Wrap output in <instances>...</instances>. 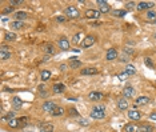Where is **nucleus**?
Segmentation results:
<instances>
[{
	"mask_svg": "<svg viewBox=\"0 0 156 132\" xmlns=\"http://www.w3.org/2000/svg\"><path fill=\"white\" fill-rule=\"evenodd\" d=\"M66 16L71 17V19H76V17L80 16V12H79V9L74 5H68L66 8Z\"/></svg>",
	"mask_w": 156,
	"mask_h": 132,
	"instance_id": "f257e3e1",
	"label": "nucleus"
},
{
	"mask_svg": "<svg viewBox=\"0 0 156 132\" xmlns=\"http://www.w3.org/2000/svg\"><path fill=\"white\" fill-rule=\"evenodd\" d=\"M95 41H96V37L92 36V35H88V36H86L83 39L82 48H88V47H91L92 44H95Z\"/></svg>",
	"mask_w": 156,
	"mask_h": 132,
	"instance_id": "f03ea898",
	"label": "nucleus"
},
{
	"mask_svg": "<svg viewBox=\"0 0 156 132\" xmlns=\"http://www.w3.org/2000/svg\"><path fill=\"white\" fill-rule=\"evenodd\" d=\"M98 4H99V11L103 13H108L111 12V7L108 4L107 1H103V0H98Z\"/></svg>",
	"mask_w": 156,
	"mask_h": 132,
	"instance_id": "7ed1b4c3",
	"label": "nucleus"
},
{
	"mask_svg": "<svg viewBox=\"0 0 156 132\" xmlns=\"http://www.w3.org/2000/svg\"><path fill=\"white\" fill-rule=\"evenodd\" d=\"M11 58V52H9V47L7 46H1L0 48V59L1 60H7Z\"/></svg>",
	"mask_w": 156,
	"mask_h": 132,
	"instance_id": "20e7f679",
	"label": "nucleus"
},
{
	"mask_svg": "<svg viewBox=\"0 0 156 132\" xmlns=\"http://www.w3.org/2000/svg\"><path fill=\"white\" fill-rule=\"evenodd\" d=\"M41 108H43V111H44V112H49V113H52V112L56 109V104H55L54 101H45Z\"/></svg>",
	"mask_w": 156,
	"mask_h": 132,
	"instance_id": "39448f33",
	"label": "nucleus"
},
{
	"mask_svg": "<svg viewBox=\"0 0 156 132\" xmlns=\"http://www.w3.org/2000/svg\"><path fill=\"white\" fill-rule=\"evenodd\" d=\"M153 7V3L152 1H140V3H137V5H136V9L137 11H143V9H149Z\"/></svg>",
	"mask_w": 156,
	"mask_h": 132,
	"instance_id": "423d86ee",
	"label": "nucleus"
},
{
	"mask_svg": "<svg viewBox=\"0 0 156 132\" xmlns=\"http://www.w3.org/2000/svg\"><path fill=\"white\" fill-rule=\"evenodd\" d=\"M86 17H88V19H99L100 17V11H98V9H87L86 11Z\"/></svg>",
	"mask_w": 156,
	"mask_h": 132,
	"instance_id": "0eeeda50",
	"label": "nucleus"
},
{
	"mask_svg": "<svg viewBox=\"0 0 156 132\" xmlns=\"http://www.w3.org/2000/svg\"><path fill=\"white\" fill-rule=\"evenodd\" d=\"M133 95H135V88L132 86H127L123 90V96L125 99H129V98H132Z\"/></svg>",
	"mask_w": 156,
	"mask_h": 132,
	"instance_id": "6e6552de",
	"label": "nucleus"
},
{
	"mask_svg": "<svg viewBox=\"0 0 156 132\" xmlns=\"http://www.w3.org/2000/svg\"><path fill=\"white\" fill-rule=\"evenodd\" d=\"M117 58V51L116 48H110L107 51V54H106V59H107L108 62H112V60H115Z\"/></svg>",
	"mask_w": 156,
	"mask_h": 132,
	"instance_id": "1a4fd4ad",
	"label": "nucleus"
},
{
	"mask_svg": "<svg viewBox=\"0 0 156 132\" xmlns=\"http://www.w3.org/2000/svg\"><path fill=\"white\" fill-rule=\"evenodd\" d=\"M88 98H90L91 101H99V100H102L103 98H104V96H103V94H100V92L92 91V92H90Z\"/></svg>",
	"mask_w": 156,
	"mask_h": 132,
	"instance_id": "9d476101",
	"label": "nucleus"
},
{
	"mask_svg": "<svg viewBox=\"0 0 156 132\" xmlns=\"http://www.w3.org/2000/svg\"><path fill=\"white\" fill-rule=\"evenodd\" d=\"M91 117L92 119H104L106 117V112L104 111H96V109H92V112H91Z\"/></svg>",
	"mask_w": 156,
	"mask_h": 132,
	"instance_id": "9b49d317",
	"label": "nucleus"
},
{
	"mask_svg": "<svg viewBox=\"0 0 156 132\" xmlns=\"http://www.w3.org/2000/svg\"><path fill=\"white\" fill-rule=\"evenodd\" d=\"M128 105H129V103L127 101V99L125 98H121V99L117 100V108L119 109H121V111H125L128 108Z\"/></svg>",
	"mask_w": 156,
	"mask_h": 132,
	"instance_id": "f8f14e48",
	"label": "nucleus"
},
{
	"mask_svg": "<svg viewBox=\"0 0 156 132\" xmlns=\"http://www.w3.org/2000/svg\"><path fill=\"white\" fill-rule=\"evenodd\" d=\"M128 116H129V119H132V120H140L141 119V113H140L139 111H136V109L128 111Z\"/></svg>",
	"mask_w": 156,
	"mask_h": 132,
	"instance_id": "ddd939ff",
	"label": "nucleus"
},
{
	"mask_svg": "<svg viewBox=\"0 0 156 132\" xmlns=\"http://www.w3.org/2000/svg\"><path fill=\"white\" fill-rule=\"evenodd\" d=\"M64 90H66V86H64L63 83H56V84H54V87H52V91H54L55 94H62Z\"/></svg>",
	"mask_w": 156,
	"mask_h": 132,
	"instance_id": "4468645a",
	"label": "nucleus"
},
{
	"mask_svg": "<svg viewBox=\"0 0 156 132\" xmlns=\"http://www.w3.org/2000/svg\"><path fill=\"white\" fill-rule=\"evenodd\" d=\"M59 47H60L63 51H68V50H70V43H68V40H67L66 37H63V39L59 40Z\"/></svg>",
	"mask_w": 156,
	"mask_h": 132,
	"instance_id": "2eb2a0df",
	"label": "nucleus"
},
{
	"mask_svg": "<svg viewBox=\"0 0 156 132\" xmlns=\"http://www.w3.org/2000/svg\"><path fill=\"white\" fill-rule=\"evenodd\" d=\"M80 74L84 75V76H90V75L98 74V70H96V68H92V67H90V68H84V70H82V71H80Z\"/></svg>",
	"mask_w": 156,
	"mask_h": 132,
	"instance_id": "dca6fc26",
	"label": "nucleus"
},
{
	"mask_svg": "<svg viewBox=\"0 0 156 132\" xmlns=\"http://www.w3.org/2000/svg\"><path fill=\"white\" fill-rule=\"evenodd\" d=\"M21 105H23V100H21L20 98L15 96V98L12 99V107L15 108V109H20Z\"/></svg>",
	"mask_w": 156,
	"mask_h": 132,
	"instance_id": "f3484780",
	"label": "nucleus"
},
{
	"mask_svg": "<svg viewBox=\"0 0 156 132\" xmlns=\"http://www.w3.org/2000/svg\"><path fill=\"white\" fill-rule=\"evenodd\" d=\"M40 132H54V125L49 123H44L40 125Z\"/></svg>",
	"mask_w": 156,
	"mask_h": 132,
	"instance_id": "a211bd4d",
	"label": "nucleus"
},
{
	"mask_svg": "<svg viewBox=\"0 0 156 132\" xmlns=\"http://www.w3.org/2000/svg\"><path fill=\"white\" fill-rule=\"evenodd\" d=\"M111 13L115 17H124L127 15V11L125 9H114V11H111Z\"/></svg>",
	"mask_w": 156,
	"mask_h": 132,
	"instance_id": "6ab92c4d",
	"label": "nucleus"
},
{
	"mask_svg": "<svg viewBox=\"0 0 156 132\" xmlns=\"http://www.w3.org/2000/svg\"><path fill=\"white\" fill-rule=\"evenodd\" d=\"M148 101H149V99H148L147 96H139V98L136 99L135 107H137V105H144V104H147Z\"/></svg>",
	"mask_w": 156,
	"mask_h": 132,
	"instance_id": "aec40b11",
	"label": "nucleus"
},
{
	"mask_svg": "<svg viewBox=\"0 0 156 132\" xmlns=\"http://www.w3.org/2000/svg\"><path fill=\"white\" fill-rule=\"evenodd\" d=\"M137 129H139V132H153V127L148 125V124H140Z\"/></svg>",
	"mask_w": 156,
	"mask_h": 132,
	"instance_id": "412c9836",
	"label": "nucleus"
},
{
	"mask_svg": "<svg viewBox=\"0 0 156 132\" xmlns=\"http://www.w3.org/2000/svg\"><path fill=\"white\" fill-rule=\"evenodd\" d=\"M124 72H125L128 76H131V75H135L136 74V70H135V67L132 66V64H127V67H125Z\"/></svg>",
	"mask_w": 156,
	"mask_h": 132,
	"instance_id": "4be33fe9",
	"label": "nucleus"
},
{
	"mask_svg": "<svg viewBox=\"0 0 156 132\" xmlns=\"http://www.w3.org/2000/svg\"><path fill=\"white\" fill-rule=\"evenodd\" d=\"M9 27H11L12 29H20V28H23V27H24V24H23V21L15 20V21H12V23L9 24Z\"/></svg>",
	"mask_w": 156,
	"mask_h": 132,
	"instance_id": "5701e85b",
	"label": "nucleus"
},
{
	"mask_svg": "<svg viewBox=\"0 0 156 132\" xmlns=\"http://www.w3.org/2000/svg\"><path fill=\"white\" fill-rule=\"evenodd\" d=\"M27 16H28V15H27V12H23V11H19V12L15 13V19H16L17 21L24 20V19H25Z\"/></svg>",
	"mask_w": 156,
	"mask_h": 132,
	"instance_id": "b1692460",
	"label": "nucleus"
},
{
	"mask_svg": "<svg viewBox=\"0 0 156 132\" xmlns=\"http://www.w3.org/2000/svg\"><path fill=\"white\" fill-rule=\"evenodd\" d=\"M139 127H136L135 124H127L125 127H124V129H125V132H139V129H137Z\"/></svg>",
	"mask_w": 156,
	"mask_h": 132,
	"instance_id": "393cba45",
	"label": "nucleus"
},
{
	"mask_svg": "<svg viewBox=\"0 0 156 132\" xmlns=\"http://www.w3.org/2000/svg\"><path fill=\"white\" fill-rule=\"evenodd\" d=\"M70 67L72 68V70L80 68V67H82V62H79V60H76V59H72V60L70 62Z\"/></svg>",
	"mask_w": 156,
	"mask_h": 132,
	"instance_id": "a878e982",
	"label": "nucleus"
},
{
	"mask_svg": "<svg viewBox=\"0 0 156 132\" xmlns=\"http://www.w3.org/2000/svg\"><path fill=\"white\" fill-rule=\"evenodd\" d=\"M49 78H51V71H48V70L41 71V80H43V82L49 80Z\"/></svg>",
	"mask_w": 156,
	"mask_h": 132,
	"instance_id": "bb28decb",
	"label": "nucleus"
},
{
	"mask_svg": "<svg viewBox=\"0 0 156 132\" xmlns=\"http://www.w3.org/2000/svg\"><path fill=\"white\" fill-rule=\"evenodd\" d=\"M64 113V108L63 107H56V109H55L54 112H52V116H60Z\"/></svg>",
	"mask_w": 156,
	"mask_h": 132,
	"instance_id": "cd10ccee",
	"label": "nucleus"
},
{
	"mask_svg": "<svg viewBox=\"0 0 156 132\" xmlns=\"http://www.w3.org/2000/svg\"><path fill=\"white\" fill-rule=\"evenodd\" d=\"M16 33H13V32H7V33H5V40H11V41H12V40H15V39H16Z\"/></svg>",
	"mask_w": 156,
	"mask_h": 132,
	"instance_id": "c85d7f7f",
	"label": "nucleus"
},
{
	"mask_svg": "<svg viewBox=\"0 0 156 132\" xmlns=\"http://www.w3.org/2000/svg\"><path fill=\"white\" fill-rule=\"evenodd\" d=\"M19 123H20V121H19V119H12L8 124H9V127H11V128H17L19 125H20Z\"/></svg>",
	"mask_w": 156,
	"mask_h": 132,
	"instance_id": "c756f323",
	"label": "nucleus"
},
{
	"mask_svg": "<svg viewBox=\"0 0 156 132\" xmlns=\"http://www.w3.org/2000/svg\"><path fill=\"white\" fill-rule=\"evenodd\" d=\"M44 52H45V54H48V55L54 54V52H55L54 46H45V47H44Z\"/></svg>",
	"mask_w": 156,
	"mask_h": 132,
	"instance_id": "7c9ffc66",
	"label": "nucleus"
},
{
	"mask_svg": "<svg viewBox=\"0 0 156 132\" xmlns=\"http://www.w3.org/2000/svg\"><path fill=\"white\" fill-rule=\"evenodd\" d=\"M147 19L148 20H156V13L153 11H148L147 12Z\"/></svg>",
	"mask_w": 156,
	"mask_h": 132,
	"instance_id": "2f4dec72",
	"label": "nucleus"
},
{
	"mask_svg": "<svg viewBox=\"0 0 156 132\" xmlns=\"http://www.w3.org/2000/svg\"><path fill=\"white\" fill-rule=\"evenodd\" d=\"M8 120V121H11V120L12 119H15V112H8V113H7V116H5V117H3V120Z\"/></svg>",
	"mask_w": 156,
	"mask_h": 132,
	"instance_id": "473e14b6",
	"label": "nucleus"
},
{
	"mask_svg": "<svg viewBox=\"0 0 156 132\" xmlns=\"http://www.w3.org/2000/svg\"><path fill=\"white\" fill-rule=\"evenodd\" d=\"M144 63H145V66H147V67H149V68H153V63H152V60L149 58H145Z\"/></svg>",
	"mask_w": 156,
	"mask_h": 132,
	"instance_id": "72a5a7b5",
	"label": "nucleus"
},
{
	"mask_svg": "<svg viewBox=\"0 0 156 132\" xmlns=\"http://www.w3.org/2000/svg\"><path fill=\"white\" fill-rule=\"evenodd\" d=\"M94 109H96V111H104V112H106V105H103V104H99V105H95Z\"/></svg>",
	"mask_w": 156,
	"mask_h": 132,
	"instance_id": "f704fd0d",
	"label": "nucleus"
},
{
	"mask_svg": "<svg viewBox=\"0 0 156 132\" xmlns=\"http://www.w3.org/2000/svg\"><path fill=\"white\" fill-rule=\"evenodd\" d=\"M12 11H13V7H7V8H4L1 11V13H3V15H7V13H11Z\"/></svg>",
	"mask_w": 156,
	"mask_h": 132,
	"instance_id": "c9c22d12",
	"label": "nucleus"
},
{
	"mask_svg": "<svg viewBox=\"0 0 156 132\" xmlns=\"http://www.w3.org/2000/svg\"><path fill=\"white\" fill-rule=\"evenodd\" d=\"M127 78H128V75L125 74V72H121V74L117 75V79H119V80H125Z\"/></svg>",
	"mask_w": 156,
	"mask_h": 132,
	"instance_id": "e433bc0d",
	"label": "nucleus"
},
{
	"mask_svg": "<svg viewBox=\"0 0 156 132\" xmlns=\"http://www.w3.org/2000/svg\"><path fill=\"white\" fill-rule=\"evenodd\" d=\"M80 36H82V33H76V35H75L74 36V44H78L79 43V40H80Z\"/></svg>",
	"mask_w": 156,
	"mask_h": 132,
	"instance_id": "4c0bfd02",
	"label": "nucleus"
},
{
	"mask_svg": "<svg viewBox=\"0 0 156 132\" xmlns=\"http://www.w3.org/2000/svg\"><path fill=\"white\" fill-rule=\"evenodd\" d=\"M23 1L21 0H11L9 1V4H12V5H19V4H21Z\"/></svg>",
	"mask_w": 156,
	"mask_h": 132,
	"instance_id": "58836bf2",
	"label": "nucleus"
},
{
	"mask_svg": "<svg viewBox=\"0 0 156 132\" xmlns=\"http://www.w3.org/2000/svg\"><path fill=\"white\" fill-rule=\"evenodd\" d=\"M119 60H120V62H123V63H125V62H128V60H129V56H128V55H127V56H125V55H123V56H121Z\"/></svg>",
	"mask_w": 156,
	"mask_h": 132,
	"instance_id": "ea45409f",
	"label": "nucleus"
},
{
	"mask_svg": "<svg viewBox=\"0 0 156 132\" xmlns=\"http://www.w3.org/2000/svg\"><path fill=\"white\" fill-rule=\"evenodd\" d=\"M133 5H135L133 1H128V3H127V9H132V8H133Z\"/></svg>",
	"mask_w": 156,
	"mask_h": 132,
	"instance_id": "a19ab883",
	"label": "nucleus"
},
{
	"mask_svg": "<svg viewBox=\"0 0 156 132\" xmlns=\"http://www.w3.org/2000/svg\"><path fill=\"white\" fill-rule=\"evenodd\" d=\"M56 20H58L59 23H64V21H66V17L64 16H58L56 17Z\"/></svg>",
	"mask_w": 156,
	"mask_h": 132,
	"instance_id": "79ce46f5",
	"label": "nucleus"
},
{
	"mask_svg": "<svg viewBox=\"0 0 156 132\" xmlns=\"http://www.w3.org/2000/svg\"><path fill=\"white\" fill-rule=\"evenodd\" d=\"M70 111H71V115H72V116H78L79 115V113H78V111H76V109H74V108H71V109H70Z\"/></svg>",
	"mask_w": 156,
	"mask_h": 132,
	"instance_id": "37998d69",
	"label": "nucleus"
},
{
	"mask_svg": "<svg viewBox=\"0 0 156 132\" xmlns=\"http://www.w3.org/2000/svg\"><path fill=\"white\" fill-rule=\"evenodd\" d=\"M124 52H125V54H133V50H131V48H125Z\"/></svg>",
	"mask_w": 156,
	"mask_h": 132,
	"instance_id": "c03bdc74",
	"label": "nucleus"
},
{
	"mask_svg": "<svg viewBox=\"0 0 156 132\" xmlns=\"http://www.w3.org/2000/svg\"><path fill=\"white\" fill-rule=\"evenodd\" d=\"M79 123L82 124V125H87V124H88V121H87V120H80Z\"/></svg>",
	"mask_w": 156,
	"mask_h": 132,
	"instance_id": "a18cd8bd",
	"label": "nucleus"
},
{
	"mask_svg": "<svg viewBox=\"0 0 156 132\" xmlns=\"http://www.w3.org/2000/svg\"><path fill=\"white\" fill-rule=\"evenodd\" d=\"M151 119L156 120V111H155V112H152V113H151Z\"/></svg>",
	"mask_w": 156,
	"mask_h": 132,
	"instance_id": "49530a36",
	"label": "nucleus"
},
{
	"mask_svg": "<svg viewBox=\"0 0 156 132\" xmlns=\"http://www.w3.org/2000/svg\"><path fill=\"white\" fill-rule=\"evenodd\" d=\"M66 68H67V66H66V64H62V66H60V70H66Z\"/></svg>",
	"mask_w": 156,
	"mask_h": 132,
	"instance_id": "de8ad7c7",
	"label": "nucleus"
},
{
	"mask_svg": "<svg viewBox=\"0 0 156 132\" xmlns=\"http://www.w3.org/2000/svg\"><path fill=\"white\" fill-rule=\"evenodd\" d=\"M153 24H156V20H153Z\"/></svg>",
	"mask_w": 156,
	"mask_h": 132,
	"instance_id": "09e8293b",
	"label": "nucleus"
}]
</instances>
